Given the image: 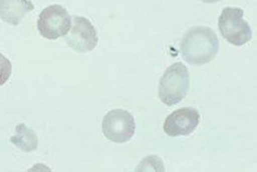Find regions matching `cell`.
Masks as SVG:
<instances>
[{
    "mask_svg": "<svg viewBox=\"0 0 257 172\" xmlns=\"http://www.w3.org/2000/svg\"><path fill=\"white\" fill-rule=\"evenodd\" d=\"M219 46L215 32L210 28L196 26L188 30L180 44L182 58L193 65H203L213 60Z\"/></svg>",
    "mask_w": 257,
    "mask_h": 172,
    "instance_id": "6da1fadb",
    "label": "cell"
},
{
    "mask_svg": "<svg viewBox=\"0 0 257 172\" xmlns=\"http://www.w3.org/2000/svg\"><path fill=\"white\" fill-rule=\"evenodd\" d=\"M189 82L186 66L180 62L172 64L160 80L158 94L160 100L168 106L177 104L186 96Z\"/></svg>",
    "mask_w": 257,
    "mask_h": 172,
    "instance_id": "7a4b0ae2",
    "label": "cell"
},
{
    "mask_svg": "<svg viewBox=\"0 0 257 172\" xmlns=\"http://www.w3.org/2000/svg\"><path fill=\"white\" fill-rule=\"evenodd\" d=\"M244 12L239 8L226 7L218 18V28L222 36L235 46H242L250 40L252 32L243 18Z\"/></svg>",
    "mask_w": 257,
    "mask_h": 172,
    "instance_id": "3957f363",
    "label": "cell"
},
{
    "mask_svg": "<svg viewBox=\"0 0 257 172\" xmlns=\"http://www.w3.org/2000/svg\"><path fill=\"white\" fill-rule=\"evenodd\" d=\"M71 26V18L66 8L57 4L43 9L37 20L40 34L48 40H54L66 35Z\"/></svg>",
    "mask_w": 257,
    "mask_h": 172,
    "instance_id": "277c9868",
    "label": "cell"
},
{
    "mask_svg": "<svg viewBox=\"0 0 257 172\" xmlns=\"http://www.w3.org/2000/svg\"><path fill=\"white\" fill-rule=\"evenodd\" d=\"M136 125L133 116L127 110L115 109L103 118L102 130L109 140L117 143L129 140L135 134Z\"/></svg>",
    "mask_w": 257,
    "mask_h": 172,
    "instance_id": "5b68a950",
    "label": "cell"
},
{
    "mask_svg": "<svg viewBox=\"0 0 257 172\" xmlns=\"http://www.w3.org/2000/svg\"><path fill=\"white\" fill-rule=\"evenodd\" d=\"M72 25L70 32L65 37L68 46L80 53L93 50L98 38L96 30L90 20L83 16H74Z\"/></svg>",
    "mask_w": 257,
    "mask_h": 172,
    "instance_id": "8992f818",
    "label": "cell"
},
{
    "mask_svg": "<svg viewBox=\"0 0 257 172\" xmlns=\"http://www.w3.org/2000/svg\"><path fill=\"white\" fill-rule=\"evenodd\" d=\"M200 114L192 108H182L174 110L166 118L163 130L169 136H188L199 123Z\"/></svg>",
    "mask_w": 257,
    "mask_h": 172,
    "instance_id": "52a82bcc",
    "label": "cell"
},
{
    "mask_svg": "<svg viewBox=\"0 0 257 172\" xmlns=\"http://www.w3.org/2000/svg\"><path fill=\"white\" fill-rule=\"evenodd\" d=\"M34 9L30 0H0V18L11 25L17 26Z\"/></svg>",
    "mask_w": 257,
    "mask_h": 172,
    "instance_id": "ba28073f",
    "label": "cell"
},
{
    "mask_svg": "<svg viewBox=\"0 0 257 172\" xmlns=\"http://www.w3.org/2000/svg\"><path fill=\"white\" fill-rule=\"evenodd\" d=\"M16 134L11 141L17 147L25 152L35 150L38 146V138L35 132L24 124L17 126Z\"/></svg>",
    "mask_w": 257,
    "mask_h": 172,
    "instance_id": "9c48e42d",
    "label": "cell"
},
{
    "mask_svg": "<svg viewBox=\"0 0 257 172\" xmlns=\"http://www.w3.org/2000/svg\"><path fill=\"white\" fill-rule=\"evenodd\" d=\"M12 71V65L11 62L0 52V86L9 80Z\"/></svg>",
    "mask_w": 257,
    "mask_h": 172,
    "instance_id": "30bf717a",
    "label": "cell"
},
{
    "mask_svg": "<svg viewBox=\"0 0 257 172\" xmlns=\"http://www.w3.org/2000/svg\"><path fill=\"white\" fill-rule=\"evenodd\" d=\"M205 3L212 4L220 1L221 0H201Z\"/></svg>",
    "mask_w": 257,
    "mask_h": 172,
    "instance_id": "8fae6325",
    "label": "cell"
}]
</instances>
